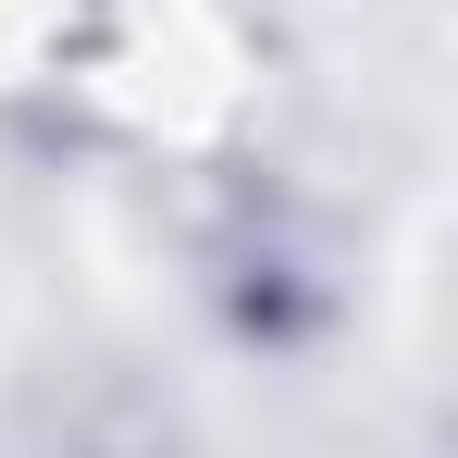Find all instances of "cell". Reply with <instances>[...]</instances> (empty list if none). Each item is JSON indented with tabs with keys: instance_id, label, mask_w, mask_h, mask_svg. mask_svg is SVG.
Listing matches in <instances>:
<instances>
[]
</instances>
